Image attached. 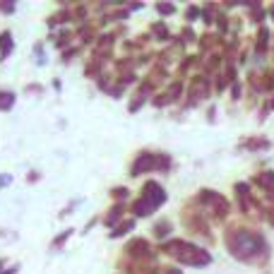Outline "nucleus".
Returning <instances> with one entry per match:
<instances>
[{
  "instance_id": "obj_3",
  "label": "nucleus",
  "mask_w": 274,
  "mask_h": 274,
  "mask_svg": "<svg viewBox=\"0 0 274 274\" xmlns=\"http://www.w3.org/2000/svg\"><path fill=\"white\" fill-rule=\"evenodd\" d=\"M154 166H156L154 164V156H152V154H142L140 159H137V164L132 166V176H140L145 168L149 171V168H154Z\"/></svg>"
},
{
  "instance_id": "obj_6",
  "label": "nucleus",
  "mask_w": 274,
  "mask_h": 274,
  "mask_svg": "<svg viewBox=\"0 0 274 274\" xmlns=\"http://www.w3.org/2000/svg\"><path fill=\"white\" fill-rule=\"evenodd\" d=\"M15 106V94L12 91H0V111H10Z\"/></svg>"
},
{
  "instance_id": "obj_5",
  "label": "nucleus",
  "mask_w": 274,
  "mask_h": 274,
  "mask_svg": "<svg viewBox=\"0 0 274 274\" xmlns=\"http://www.w3.org/2000/svg\"><path fill=\"white\" fill-rule=\"evenodd\" d=\"M152 210H154V204L149 200H145V197L140 202H135V207H132V212H135L137 217H147V214H152Z\"/></svg>"
},
{
  "instance_id": "obj_9",
  "label": "nucleus",
  "mask_w": 274,
  "mask_h": 274,
  "mask_svg": "<svg viewBox=\"0 0 274 274\" xmlns=\"http://www.w3.org/2000/svg\"><path fill=\"white\" fill-rule=\"evenodd\" d=\"M159 12H166L168 15V12H174V5H159Z\"/></svg>"
},
{
  "instance_id": "obj_1",
  "label": "nucleus",
  "mask_w": 274,
  "mask_h": 274,
  "mask_svg": "<svg viewBox=\"0 0 274 274\" xmlns=\"http://www.w3.org/2000/svg\"><path fill=\"white\" fill-rule=\"evenodd\" d=\"M183 250L185 253H181L178 257L185 265H204V262H210V253H204V250L190 246V243H183Z\"/></svg>"
},
{
  "instance_id": "obj_4",
  "label": "nucleus",
  "mask_w": 274,
  "mask_h": 274,
  "mask_svg": "<svg viewBox=\"0 0 274 274\" xmlns=\"http://www.w3.org/2000/svg\"><path fill=\"white\" fill-rule=\"evenodd\" d=\"M10 51H12V34L10 31H3L0 34V58H8Z\"/></svg>"
},
{
  "instance_id": "obj_7",
  "label": "nucleus",
  "mask_w": 274,
  "mask_h": 274,
  "mask_svg": "<svg viewBox=\"0 0 274 274\" xmlns=\"http://www.w3.org/2000/svg\"><path fill=\"white\" fill-rule=\"evenodd\" d=\"M120 212H123V207H120V204H118V207H113L111 217H106V224H113V221H116V219L120 217Z\"/></svg>"
},
{
  "instance_id": "obj_2",
  "label": "nucleus",
  "mask_w": 274,
  "mask_h": 274,
  "mask_svg": "<svg viewBox=\"0 0 274 274\" xmlns=\"http://www.w3.org/2000/svg\"><path fill=\"white\" fill-rule=\"evenodd\" d=\"M145 200H149L154 207H159V204L166 200V192L161 190V185H156V183H147L145 185Z\"/></svg>"
},
{
  "instance_id": "obj_10",
  "label": "nucleus",
  "mask_w": 274,
  "mask_h": 274,
  "mask_svg": "<svg viewBox=\"0 0 274 274\" xmlns=\"http://www.w3.org/2000/svg\"><path fill=\"white\" fill-rule=\"evenodd\" d=\"M0 267H3V260H0Z\"/></svg>"
},
{
  "instance_id": "obj_8",
  "label": "nucleus",
  "mask_w": 274,
  "mask_h": 274,
  "mask_svg": "<svg viewBox=\"0 0 274 274\" xmlns=\"http://www.w3.org/2000/svg\"><path fill=\"white\" fill-rule=\"evenodd\" d=\"M0 12H15V3H0Z\"/></svg>"
}]
</instances>
